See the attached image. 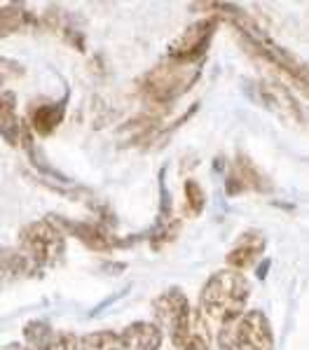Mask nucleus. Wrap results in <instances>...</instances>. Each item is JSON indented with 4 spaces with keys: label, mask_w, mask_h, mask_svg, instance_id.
Segmentation results:
<instances>
[{
    "label": "nucleus",
    "mask_w": 309,
    "mask_h": 350,
    "mask_svg": "<svg viewBox=\"0 0 309 350\" xmlns=\"http://www.w3.org/2000/svg\"><path fill=\"white\" fill-rule=\"evenodd\" d=\"M239 350H274L272 323L262 310H246L237 320Z\"/></svg>",
    "instance_id": "obj_6"
},
{
    "label": "nucleus",
    "mask_w": 309,
    "mask_h": 350,
    "mask_svg": "<svg viewBox=\"0 0 309 350\" xmlns=\"http://www.w3.org/2000/svg\"><path fill=\"white\" fill-rule=\"evenodd\" d=\"M258 100H260V103L265 105L269 112H274L279 120L302 124L300 105H297L293 96L288 94V89L281 87V84H277V82H258Z\"/></svg>",
    "instance_id": "obj_7"
},
{
    "label": "nucleus",
    "mask_w": 309,
    "mask_h": 350,
    "mask_svg": "<svg viewBox=\"0 0 309 350\" xmlns=\"http://www.w3.org/2000/svg\"><path fill=\"white\" fill-rule=\"evenodd\" d=\"M26 122L16 115V94L0 92V138L8 145H21V133H24Z\"/></svg>",
    "instance_id": "obj_13"
},
{
    "label": "nucleus",
    "mask_w": 309,
    "mask_h": 350,
    "mask_svg": "<svg viewBox=\"0 0 309 350\" xmlns=\"http://www.w3.org/2000/svg\"><path fill=\"white\" fill-rule=\"evenodd\" d=\"M80 348L82 350H122L120 336L112 329H99V332H89V334L80 336Z\"/></svg>",
    "instance_id": "obj_18"
},
{
    "label": "nucleus",
    "mask_w": 309,
    "mask_h": 350,
    "mask_svg": "<svg viewBox=\"0 0 309 350\" xmlns=\"http://www.w3.org/2000/svg\"><path fill=\"white\" fill-rule=\"evenodd\" d=\"M52 350H82L80 348V336L73 334V332H61L54 336Z\"/></svg>",
    "instance_id": "obj_21"
},
{
    "label": "nucleus",
    "mask_w": 309,
    "mask_h": 350,
    "mask_svg": "<svg viewBox=\"0 0 309 350\" xmlns=\"http://www.w3.org/2000/svg\"><path fill=\"white\" fill-rule=\"evenodd\" d=\"M0 84H3V77H0Z\"/></svg>",
    "instance_id": "obj_23"
},
{
    "label": "nucleus",
    "mask_w": 309,
    "mask_h": 350,
    "mask_svg": "<svg viewBox=\"0 0 309 350\" xmlns=\"http://www.w3.org/2000/svg\"><path fill=\"white\" fill-rule=\"evenodd\" d=\"M33 24V16L21 5H3L0 8V38L14 36Z\"/></svg>",
    "instance_id": "obj_17"
},
{
    "label": "nucleus",
    "mask_w": 309,
    "mask_h": 350,
    "mask_svg": "<svg viewBox=\"0 0 309 350\" xmlns=\"http://www.w3.org/2000/svg\"><path fill=\"white\" fill-rule=\"evenodd\" d=\"M64 117H66L64 100H42V103L33 105L31 112H28L31 129L40 135V138H45V135H52L56 129L61 126Z\"/></svg>",
    "instance_id": "obj_12"
},
{
    "label": "nucleus",
    "mask_w": 309,
    "mask_h": 350,
    "mask_svg": "<svg viewBox=\"0 0 309 350\" xmlns=\"http://www.w3.org/2000/svg\"><path fill=\"white\" fill-rule=\"evenodd\" d=\"M120 348L122 350H160L164 334L155 323L148 320H138V323L127 325L120 332Z\"/></svg>",
    "instance_id": "obj_11"
},
{
    "label": "nucleus",
    "mask_w": 309,
    "mask_h": 350,
    "mask_svg": "<svg viewBox=\"0 0 309 350\" xmlns=\"http://www.w3.org/2000/svg\"><path fill=\"white\" fill-rule=\"evenodd\" d=\"M218 348L221 350H239V343H237V323H230V325H223L218 329Z\"/></svg>",
    "instance_id": "obj_20"
},
{
    "label": "nucleus",
    "mask_w": 309,
    "mask_h": 350,
    "mask_svg": "<svg viewBox=\"0 0 309 350\" xmlns=\"http://www.w3.org/2000/svg\"><path fill=\"white\" fill-rule=\"evenodd\" d=\"M211 325L201 318L197 306H193V310H190V318L183 325V329L171 338V343L178 350H211Z\"/></svg>",
    "instance_id": "obj_10"
},
{
    "label": "nucleus",
    "mask_w": 309,
    "mask_h": 350,
    "mask_svg": "<svg viewBox=\"0 0 309 350\" xmlns=\"http://www.w3.org/2000/svg\"><path fill=\"white\" fill-rule=\"evenodd\" d=\"M16 250L26 257L31 271L49 269L64 257L66 239L52 219H36L19 231V247Z\"/></svg>",
    "instance_id": "obj_3"
},
{
    "label": "nucleus",
    "mask_w": 309,
    "mask_h": 350,
    "mask_svg": "<svg viewBox=\"0 0 309 350\" xmlns=\"http://www.w3.org/2000/svg\"><path fill=\"white\" fill-rule=\"evenodd\" d=\"M267 247V239L260 234V231L251 229L246 234H241V239L230 247V252L225 255V262H227V269L232 271H244L251 269L253 264L260 259V255L265 252Z\"/></svg>",
    "instance_id": "obj_9"
},
{
    "label": "nucleus",
    "mask_w": 309,
    "mask_h": 350,
    "mask_svg": "<svg viewBox=\"0 0 309 350\" xmlns=\"http://www.w3.org/2000/svg\"><path fill=\"white\" fill-rule=\"evenodd\" d=\"M0 350H24L21 343H8V346H0Z\"/></svg>",
    "instance_id": "obj_22"
},
{
    "label": "nucleus",
    "mask_w": 309,
    "mask_h": 350,
    "mask_svg": "<svg viewBox=\"0 0 309 350\" xmlns=\"http://www.w3.org/2000/svg\"><path fill=\"white\" fill-rule=\"evenodd\" d=\"M61 231H69V234L75 236L77 241H82L87 247L97 252H108L112 247V241L108 239V234H103V229L99 224H89V222H69V219H61Z\"/></svg>",
    "instance_id": "obj_14"
},
{
    "label": "nucleus",
    "mask_w": 309,
    "mask_h": 350,
    "mask_svg": "<svg viewBox=\"0 0 309 350\" xmlns=\"http://www.w3.org/2000/svg\"><path fill=\"white\" fill-rule=\"evenodd\" d=\"M190 310H193L190 299L185 297L181 287H169L153 301V323L160 327L162 334L166 332L169 338H173L188 323Z\"/></svg>",
    "instance_id": "obj_5"
},
{
    "label": "nucleus",
    "mask_w": 309,
    "mask_h": 350,
    "mask_svg": "<svg viewBox=\"0 0 309 350\" xmlns=\"http://www.w3.org/2000/svg\"><path fill=\"white\" fill-rule=\"evenodd\" d=\"M204 189L199 187L197 180H188L185 183V208H188L190 215H199L201 208H204Z\"/></svg>",
    "instance_id": "obj_19"
},
{
    "label": "nucleus",
    "mask_w": 309,
    "mask_h": 350,
    "mask_svg": "<svg viewBox=\"0 0 309 350\" xmlns=\"http://www.w3.org/2000/svg\"><path fill=\"white\" fill-rule=\"evenodd\" d=\"M216 28L218 16H206V19H199L197 24L188 26L183 36L169 47V59L181 61V64H199L201 56L209 49L213 36H216Z\"/></svg>",
    "instance_id": "obj_4"
},
{
    "label": "nucleus",
    "mask_w": 309,
    "mask_h": 350,
    "mask_svg": "<svg viewBox=\"0 0 309 350\" xmlns=\"http://www.w3.org/2000/svg\"><path fill=\"white\" fill-rule=\"evenodd\" d=\"M24 334V350H52V343H54V336L56 332L52 329V325L47 320H28L21 329Z\"/></svg>",
    "instance_id": "obj_15"
},
{
    "label": "nucleus",
    "mask_w": 309,
    "mask_h": 350,
    "mask_svg": "<svg viewBox=\"0 0 309 350\" xmlns=\"http://www.w3.org/2000/svg\"><path fill=\"white\" fill-rule=\"evenodd\" d=\"M199 75V64H181V61H162L153 70L140 77L138 87L143 98L155 105H169L188 92Z\"/></svg>",
    "instance_id": "obj_2"
},
{
    "label": "nucleus",
    "mask_w": 309,
    "mask_h": 350,
    "mask_svg": "<svg viewBox=\"0 0 309 350\" xmlns=\"http://www.w3.org/2000/svg\"><path fill=\"white\" fill-rule=\"evenodd\" d=\"M28 271H31V267L16 247H0V285L24 278Z\"/></svg>",
    "instance_id": "obj_16"
},
{
    "label": "nucleus",
    "mask_w": 309,
    "mask_h": 350,
    "mask_svg": "<svg viewBox=\"0 0 309 350\" xmlns=\"http://www.w3.org/2000/svg\"><path fill=\"white\" fill-rule=\"evenodd\" d=\"M269 180L258 171V166L246 157H237L230 166L227 183H225V191L227 196H239L244 191H267Z\"/></svg>",
    "instance_id": "obj_8"
},
{
    "label": "nucleus",
    "mask_w": 309,
    "mask_h": 350,
    "mask_svg": "<svg viewBox=\"0 0 309 350\" xmlns=\"http://www.w3.org/2000/svg\"><path fill=\"white\" fill-rule=\"evenodd\" d=\"M251 299V283L244 273L232 269H221L211 275L201 287L199 313L209 325L237 323L246 313V304Z\"/></svg>",
    "instance_id": "obj_1"
}]
</instances>
